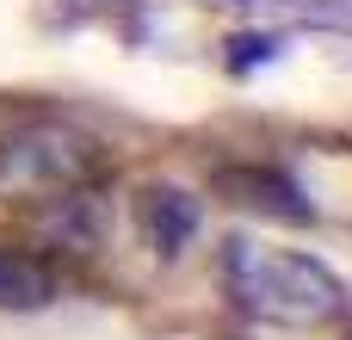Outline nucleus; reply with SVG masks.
I'll list each match as a JSON object with an SVG mask.
<instances>
[{"mask_svg":"<svg viewBox=\"0 0 352 340\" xmlns=\"http://www.w3.org/2000/svg\"><path fill=\"white\" fill-rule=\"evenodd\" d=\"M229 285L248 310H260L272 322H322L340 310V285L316 260L248 248V242H235V254H229Z\"/></svg>","mask_w":352,"mask_h":340,"instance_id":"f257e3e1","label":"nucleus"},{"mask_svg":"<svg viewBox=\"0 0 352 340\" xmlns=\"http://www.w3.org/2000/svg\"><path fill=\"white\" fill-rule=\"evenodd\" d=\"M99 149L80 130L62 124H31L0 142V198H62L80 180H93Z\"/></svg>","mask_w":352,"mask_h":340,"instance_id":"f03ea898","label":"nucleus"},{"mask_svg":"<svg viewBox=\"0 0 352 340\" xmlns=\"http://www.w3.org/2000/svg\"><path fill=\"white\" fill-rule=\"evenodd\" d=\"M50 297H56L50 260H37L25 248H0V310H43Z\"/></svg>","mask_w":352,"mask_h":340,"instance_id":"7ed1b4c3","label":"nucleus"},{"mask_svg":"<svg viewBox=\"0 0 352 340\" xmlns=\"http://www.w3.org/2000/svg\"><path fill=\"white\" fill-rule=\"evenodd\" d=\"M155 204H148V229H155V242L167 248V254H179V242L192 235V204H179V192H148Z\"/></svg>","mask_w":352,"mask_h":340,"instance_id":"20e7f679","label":"nucleus"}]
</instances>
